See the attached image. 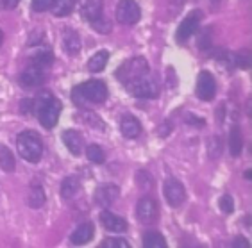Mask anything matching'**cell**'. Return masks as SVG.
I'll return each mask as SVG.
<instances>
[{"label": "cell", "instance_id": "obj_6", "mask_svg": "<svg viewBox=\"0 0 252 248\" xmlns=\"http://www.w3.org/2000/svg\"><path fill=\"white\" fill-rule=\"evenodd\" d=\"M163 195L170 207H179L186 200V190L183 182L177 179H168L163 186Z\"/></svg>", "mask_w": 252, "mask_h": 248}, {"label": "cell", "instance_id": "obj_37", "mask_svg": "<svg viewBox=\"0 0 252 248\" xmlns=\"http://www.w3.org/2000/svg\"><path fill=\"white\" fill-rule=\"evenodd\" d=\"M220 4H222V0H211V7H213V9L220 7Z\"/></svg>", "mask_w": 252, "mask_h": 248}, {"label": "cell", "instance_id": "obj_33", "mask_svg": "<svg viewBox=\"0 0 252 248\" xmlns=\"http://www.w3.org/2000/svg\"><path fill=\"white\" fill-rule=\"evenodd\" d=\"M186 123H191V125L200 127V125H204V120H199V118H195V114H191V112H189L188 116H186Z\"/></svg>", "mask_w": 252, "mask_h": 248}, {"label": "cell", "instance_id": "obj_8", "mask_svg": "<svg viewBox=\"0 0 252 248\" xmlns=\"http://www.w3.org/2000/svg\"><path fill=\"white\" fill-rule=\"evenodd\" d=\"M197 97L200 100H213L215 95H217V81L209 72H200L199 77H197Z\"/></svg>", "mask_w": 252, "mask_h": 248}, {"label": "cell", "instance_id": "obj_26", "mask_svg": "<svg viewBox=\"0 0 252 248\" xmlns=\"http://www.w3.org/2000/svg\"><path fill=\"white\" fill-rule=\"evenodd\" d=\"M0 166L4 168V171H15L16 161L9 148H2L0 150Z\"/></svg>", "mask_w": 252, "mask_h": 248}, {"label": "cell", "instance_id": "obj_23", "mask_svg": "<svg viewBox=\"0 0 252 248\" xmlns=\"http://www.w3.org/2000/svg\"><path fill=\"white\" fill-rule=\"evenodd\" d=\"M143 247L145 248H165L166 241L159 232H156V230H147V232L143 234Z\"/></svg>", "mask_w": 252, "mask_h": 248}, {"label": "cell", "instance_id": "obj_4", "mask_svg": "<svg viewBox=\"0 0 252 248\" xmlns=\"http://www.w3.org/2000/svg\"><path fill=\"white\" fill-rule=\"evenodd\" d=\"M149 63H147V59L143 57H131L127 59L126 63L122 64L120 68L117 70V79L120 81L124 86L129 83H132V81H136V79L143 77V75H147L149 73Z\"/></svg>", "mask_w": 252, "mask_h": 248}, {"label": "cell", "instance_id": "obj_39", "mask_svg": "<svg viewBox=\"0 0 252 248\" xmlns=\"http://www.w3.org/2000/svg\"><path fill=\"white\" fill-rule=\"evenodd\" d=\"M2 39H4V34H2V29H0V45H2Z\"/></svg>", "mask_w": 252, "mask_h": 248}, {"label": "cell", "instance_id": "obj_20", "mask_svg": "<svg viewBox=\"0 0 252 248\" xmlns=\"http://www.w3.org/2000/svg\"><path fill=\"white\" fill-rule=\"evenodd\" d=\"M229 150H231V156L238 157L242 154L243 150V136H242V131H240V127L234 125L229 132Z\"/></svg>", "mask_w": 252, "mask_h": 248}, {"label": "cell", "instance_id": "obj_12", "mask_svg": "<svg viewBox=\"0 0 252 248\" xmlns=\"http://www.w3.org/2000/svg\"><path fill=\"white\" fill-rule=\"evenodd\" d=\"M120 196V190L117 184H102L97 191H95V202L100 207H111L115 204V200Z\"/></svg>", "mask_w": 252, "mask_h": 248}, {"label": "cell", "instance_id": "obj_24", "mask_svg": "<svg viewBox=\"0 0 252 248\" xmlns=\"http://www.w3.org/2000/svg\"><path fill=\"white\" fill-rule=\"evenodd\" d=\"M29 207H32V209H39V207H43L45 200H47V196H45V191L41 186H32L29 191Z\"/></svg>", "mask_w": 252, "mask_h": 248}, {"label": "cell", "instance_id": "obj_18", "mask_svg": "<svg viewBox=\"0 0 252 248\" xmlns=\"http://www.w3.org/2000/svg\"><path fill=\"white\" fill-rule=\"evenodd\" d=\"M120 131L126 138L132 139V138H138L141 134V123L138 122V118H134L132 114H126V116L122 118Z\"/></svg>", "mask_w": 252, "mask_h": 248}, {"label": "cell", "instance_id": "obj_2", "mask_svg": "<svg viewBox=\"0 0 252 248\" xmlns=\"http://www.w3.org/2000/svg\"><path fill=\"white\" fill-rule=\"evenodd\" d=\"M34 109H36V116H38L39 123L45 129H52L56 127L61 114V102L54 97L50 91L39 93L38 98L34 100Z\"/></svg>", "mask_w": 252, "mask_h": 248}, {"label": "cell", "instance_id": "obj_9", "mask_svg": "<svg viewBox=\"0 0 252 248\" xmlns=\"http://www.w3.org/2000/svg\"><path fill=\"white\" fill-rule=\"evenodd\" d=\"M136 216L143 225H152L158 221V205L152 198H140L138 205H136Z\"/></svg>", "mask_w": 252, "mask_h": 248}, {"label": "cell", "instance_id": "obj_30", "mask_svg": "<svg viewBox=\"0 0 252 248\" xmlns=\"http://www.w3.org/2000/svg\"><path fill=\"white\" fill-rule=\"evenodd\" d=\"M220 154H222V139L213 136L209 139V156L215 159V157H219Z\"/></svg>", "mask_w": 252, "mask_h": 248}, {"label": "cell", "instance_id": "obj_3", "mask_svg": "<svg viewBox=\"0 0 252 248\" xmlns=\"http://www.w3.org/2000/svg\"><path fill=\"white\" fill-rule=\"evenodd\" d=\"M16 146H18V156L27 163H38L43 156V141L38 132L24 131L16 138Z\"/></svg>", "mask_w": 252, "mask_h": 248}, {"label": "cell", "instance_id": "obj_13", "mask_svg": "<svg viewBox=\"0 0 252 248\" xmlns=\"http://www.w3.org/2000/svg\"><path fill=\"white\" fill-rule=\"evenodd\" d=\"M81 13L84 20L95 24L104 16V0H81Z\"/></svg>", "mask_w": 252, "mask_h": 248}, {"label": "cell", "instance_id": "obj_32", "mask_svg": "<svg viewBox=\"0 0 252 248\" xmlns=\"http://www.w3.org/2000/svg\"><path fill=\"white\" fill-rule=\"evenodd\" d=\"M50 4H52V0H32L31 7L34 13H43V11L50 9Z\"/></svg>", "mask_w": 252, "mask_h": 248}, {"label": "cell", "instance_id": "obj_34", "mask_svg": "<svg viewBox=\"0 0 252 248\" xmlns=\"http://www.w3.org/2000/svg\"><path fill=\"white\" fill-rule=\"evenodd\" d=\"M234 248H249V241L245 238H236L233 243Z\"/></svg>", "mask_w": 252, "mask_h": 248}, {"label": "cell", "instance_id": "obj_17", "mask_svg": "<svg viewBox=\"0 0 252 248\" xmlns=\"http://www.w3.org/2000/svg\"><path fill=\"white\" fill-rule=\"evenodd\" d=\"M63 143L66 145V148L70 150V154L79 156L83 152L84 139L77 131H64L63 132Z\"/></svg>", "mask_w": 252, "mask_h": 248}, {"label": "cell", "instance_id": "obj_31", "mask_svg": "<svg viewBox=\"0 0 252 248\" xmlns=\"http://www.w3.org/2000/svg\"><path fill=\"white\" fill-rule=\"evenodd\" d=\"M220 209L223 211L225 214H231L234 211V202H233V196L231 195H223L220 198Z\"/></svg>", "mask_w": 252, "mask_h": 248}, {"label": "cell", "instance_id": "obj_27", "mask_svg": "<svg viewBox=\"0 0 252 248\" xmlns=\"http://www.w3.org/2000/svg\"><path fill=\"white\" fill-rule=\"evenodd\" d=\"M86 157L92 163H95V165H100V163H104V152H102V148L98 145H90L86 148Z\"/></svg>", "mask_w": 252, "mask_h": 248}, {"label": "cell", "instance_id": "obj_28", "mask_svg": "<svg viewBox=\"0 0 252 248\" xmlns=\"http://www.w3.org/2000/svg\"><path fill=\"white\" fill-rule=\"evenodd\" d=\"M233 61L236 63L238 68L249 70L251 68V52H249V50H242V52H238L236 55H233Z\"/></svg>", "mask_w": 252, "mask_h": 248}, {"label": "cell", "instance_id": "obj_5", "mask_svg": "<svg viewBox=\"0 0 252 248\" xmlns=\"http://www.w3.org/2000/svg\"><path fill=\"white\" fill-rule=\"evenodd\" d=\"M126 88L132 97H138V98H152L158 95V84H156V81L151 77V73H147L143 77L126 84Z\"/></svg>", "mask_w": 252, "mask_h": 248}, {"label": "cell", "instance_id": "obj_36", "mask_svg": "<svg viewBox=\"0 0 252 248\" xmlns=\"http://www.w3.org/2000/svg\"><path fill=\"white\" fill-rule=\"evenodd\" d=\"M170 132V122H166V123H163V125L159 127V134L161 136H166Z\"/></svg>", "mask_w": 252, "mask_h": 248}, {"label": "cell", "instance_id": "obj_14", "mask_svg": "<svg viewBox=\"0 0 252 248\" xmlns=\"http://www.w3.org/2000/svg\"><path fill=\"white\" fill-rule=\"evenodd\" d=\"M100 223L102 227L106 230H109V232H126L127 230V221L124 218H120V216H117V214L109 213V211H102L100 214Z\"/></svg>", "mask_w": 252, "mask_h": 248}, {"label": "cell", "instance_id": "obj_16", "mask_svg": "<svg viewBox=\"0 0 252 248\" xmlns=\"http://www.w3.org/2000/svg\"><path fill=\"white\" fill-rule=\"evenodd\" d=\"M93 234H95V227H93V223L88 221V223L79 225L77 229L73 230V234L70 236V241H72V245L81 247V245H86L93 238Z\"/></svg>", "mask_w": 252, "mask_h": 248}, {"label": "cell", "instance_id": "obj_25", "mask_svg": "<svg viewBox=\"0 0 252 248\" xmlns=\"http://www.w3.org/2000/svg\"><path fill=\"white\" fill-rule=\"evenodd\" d=\"M54 61V54L50 49H39L38 52L32 55V64L39 66V68H47Z\"/></svg>", "mask_w": 252, "mask_h": 248}, {"label": "cell", "instance_id": "obj_15", "mask_svg": "<svg viewBox=\"0 0 252 248\" xmlns=\"http://www.w3.org/2000/svg\"><path fill=\"white\" fill-rule=\"evenodd\" d=\"M63 47L66 50V54L75 55L81 50V36L77 30H73L72 27H64L63 30Z\"/></svg>", "mask_w": 252, "mask_h": 248}, {"label": "cell", "instance_id": "obj_10", "mask_svg": "<svg viewBox=\"0 0 252 248\" xmlns=\"http://www.w3.org/2000/svg\"><path fill=\"white\" fill-rule=\"evenodd\" d=\"M200 18H202V13H200L199 9L191 11L188 16H186L183 22H181L179 29H177V34H175V38H177V41H186V39H189V36L193 34L195 30L199 29V24H200Z\"/></svg>", "mask_w": 252, "mask_h": 248}, {"label": "cell", "instance_id": "obj_11", "mask_svg": "<svg viewBox=\"0 0 252 248\" xmlns=\"http://www.w3.org/2000/svg\"><path fill=\"white\" fill-rule=\"evenodd\" d=\"M45 81V68H39L36 64H31L29 68H25L20 73V84L24 88H36L41 86Z\"/></svg>", "mask_w": 252, "mask_h": 248}, {"label": "cell", "instance_id": "obj_29", "mask_svg": "<svg viewBox=\"0 0 252 248\" xmlns=\"http://www.w3.org/2000/svg\"><path fill=\"white\" fill-rule=\"evenodd\" d=\"M102 248H129V243H127V239L122 238H107L104 239Z\"/></svg>", "mask_w": 252, "mask_h": 248}, {"label": "cell", "instance_id": "obj_7", "mask_svg": "<svg viewBox=\"0 0 252 248\" xmlns=\"http://www.w3.org/2000/svg\"><path fill=\"white\" fill-rule=\"evenodd\" d=\"M141 16L140 5L136 0H120L117 5V20L124 25L136 24Z\"/></svg>", "mask_w": 252, "mask_h": 248}, {"label": "cell", "instance_id": "obj_19", "mask_svg": "<svg viewBox=\"0 0 252 248\" xmlns=\"http://www.w3.org/2000/svg\"><path fill=\"white\" fill-rule=\"evenodd\" d=\"M75 4H77V0H52L50 11H52L54 16L63 18V16H68L75 9Z\"/></svg>", "mask_w": 252, "mask_h": 248}, {"label": "cell", "instance_id": "obj_21", "mask_svg": "<svg viewBox=\"0 0 252 248\" xmlns=\"http://www.w3.org/2000/svg\"><path fill=\"white\" fill-rule=\"evenodd\" d=\"M107 61H109V52H107V50H100V52H97L93 57H90V61H88V70L93 73L102 72V70L106 68Z\"/></svg>", "mask_w": 252, "mask_h": 248}, {"label": "cell", "instance_id": "obj_22", "mask_svg": "<svg viewBox=\"0 0 252 248\" xmlns=\"http://www.w3.org/2000/svg\"><path fill=\"white\" fill-rule=\"evenodd\" d=\"M79 188H81V182H79L77 177H66V179L61 182V190H59V193H61V196L63 198H72V196L77 195Z\"/></svg>", "mask_w": 252, "mask_h": 248}, {"label": "cell", "instance_id": "obj_35", "mask_svg": "<svg viewBox=\"0 0 252 248\" xmlns=\"http://www.w3.org/2000/svg\"><path fill=\"white\" fill-rule=\"evenodd\" d=\"M18 4H20V0H2V5H4V9H15Z\"/></svg>", "mask_w": 252, "mask_h": 248}, {"label": "cell", "instance_id": "obj_38", "mask_svg": "<svg viewBox=\"0 0 252 248\" xmlns=\"http://www.w3.org/2000/svg\"><path fill=\"white\" fill-rule=\"evenodd\" d=\"M243 177H245V179H251V170H247V171H245V173H243Z\"/></svg>", "mask_w": 252, "mask_h": 248}, {"label": "cell", "instance_id": "obj_1", "mask_svg": "<svg viewBox=\"0 0 252 248\" xmlns=\"http://www.w3.org/2000/svg\"><path fill=\"white\" fill-rule=\"evenodd\" d=\"M107 98V86L104 81L93 79L79 84L72 89V100L75 106H86V104H102Z\"/></svg>", "mask_w": 252, "mask_h": 248}]
</instances>
